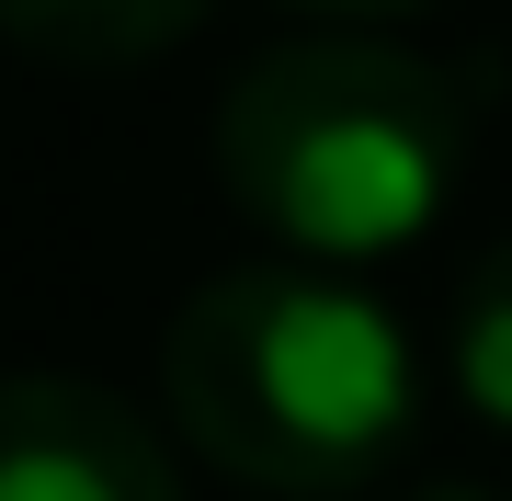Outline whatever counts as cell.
Segmentation results:
<instances>
[{
	"mask_svg": "<svg viewBox=\"0 0 512 501\" xmlns=\"http://www.w3.org/2000/svg\"><path fill=\"white\" fill-rule=\"evenodd\" d=\"M433 501H490V490H433Z\"/></svg>",
	"mask_w": 512,
	"mask_h": 501,
	"instance_id": "obj_7",
	"label": "cell"
},
{
	"mask_svg": "<svg viewBox=\"0 0 512 501\" xmlns=\"http://www.w3.org/2000/svg\"><path fill=\"white\" fill-rule=\"evenodd\" d=\"M467 137H478L467 80L376 35L274 46L217 103V171H228L239 217L274 228L308 262L410 251L456 205Z\"/></svg>",
	"mask_w": 512,
	"mask_h": 501,
	"instance_id": "obj_2",
	"label": "cell"
},
{
	"mask_svg": "<svg viewBox=\"0 0 512 501\" xmlns=\"http://www.w3.org/2000/svg\"><path fill=\"white\" fill-rule=\"evenodd\" d=\"M456 388L478 422H501L512 433V240L467 274V297H456Z\"/></svg>",
	"mask_w": 512,
	"mask_h": 501,
	"instance_id": "obj_5",
	"label": "cell"
},
{
	"mask_svg": "<svg viewBox=\"0 0 512 501\" xmlns=\"http://www.w3.org/2000/svg\"><path fill=\"white\" fill-rule=\"evenodd\" d=\"M205 0H0V35L57 69H137L171 35H194Z\"/></svg>",
	"mask_w": 512,
	"mask_h": 501,
	"instance_id": "obj_4",
	"label": "cell"
},
{
	"mask_svg": "<svg viewBox=\"0 0 512 501\" xmlns=\"http://www.w3.org/2000/svg\"><path fill=\"white\" fill-rule=\"evenodd\" d=\"M308 12H342V23H387V12H421V0H308Z\"/></svg>",
	"mask_w": 512,
	"mask_h": 501,
	"instance_id": "obj_6",
	"label": "cell"
},
{
	"mask_svg": "<svg viewBox=\"0 0 512 501\" xmlns=\"http://www.w3.org/2000/svg\"><path fill=\"white\" fill-rule=\"evenodd\" d=\"M160 388L205 467L296 501L365 490L421 422V365L399 319L296 262L194 285L160 342Z\"/></svg>",
	"mask_w": 512,
	"mask_h": 501,
	"instance_id": "obj_1",
	"label": "cell"
},
{
	"mask_svg": "<svg viewBox=\"0 0 512 501\" xmlns=\"http://www.w3.org/2000/svg\"><path fill=\"white\" fill-rule=\"evenodd\" d=\"M0 501H183V479L114 388L0 376Z\"/></svg>",
	"mask_w": 512,
	"mask_h": 501,
	"instance_id": "obj_3",
	"label": "cell"
}]
</instances>
